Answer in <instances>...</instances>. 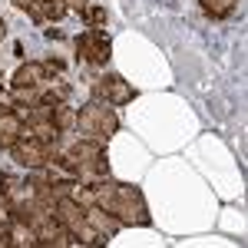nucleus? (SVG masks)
Returning a JSON list of instances; mask_svg holds the SVG:
<instances>
[{"mask_svg":"<svg viewBox=\"0 0 248 248\" xmlns=\"http://www.w3.org/2000/svg\"><path fill=\"white\" fill-rule=\"evenodd\" d=\"M96 90H99V96H103V103H109V106H126V103L136 96V90L119 77V73H106V77L99 79Z\"/></svg>","mask_w":248,"mask_h":248,"instance_id":"nucleus-7","label":"nucleus"},{"mask_svg":"<svg viewBox=\"0 0 248 248\" xmlns=\"http://www.w3.org/2000/svg\"><path fill=\"white\" fill-rule=\"evenodd\" d=\"M10 153L20 166L27 169H43V166H53L60 155V139L57 142H43V139H30V136H20L17 142L10 146Z\"/></svg>","mask_w":248,"mask_h":248,"instance_id":"nucleus-5","label":"nucleus"},{"mask_svg":"<svg viewBox=\"0 0 248 248\" xmlns=\"http://www.w3.org/2000/svg\"><path fill=\"white\" fill-rule=\"evenodd\" d=\"M17 189H20L17 179H14L10 172H0V202H7V199H10V195H14Z\"/></svg>","mask_w":248,"mask_h":248,"instance_id":"nucleus-14","label":"nucleus"},{"mask_svg":"<svg viewBox=\"0 0 248 248\" xmlns=\"http://www.w3.org/2000/svg\"><path fill=\"white\" fill-rule=\"evenodd\" d=\"M53 169L63 175H73L77 182H93V179H106L109 175V159H106V142L99 139H73L66 149H60Z\"/></svg>","mask_w":248,"mask_h":248,"instance_id":"nucleus-1","label":"nucleus"},{"mask_svg":"<svg viewBox=\"0 0 248 248\" xmlns=\"http://www.w3.org/2000/svg\"><path fill=\"white\" fill-rule=\"evenodd\" d=\"M83 17H86V23H90V27H103V23H106V7L90 3V7L83 10Z\"/></svg>","mask_w":248,"mask_h":248,"instance_id":"nucleus-13","label":"nucleus"},{"mask_svg":"<svg viewBox=\"0 0 248 248\" xmlns=\"http://www.w3.org/2000/svg\"><path fill=\"white\" fill-rule=\"evenodd\" d=\"M23 136V119L20 113L10 106V109H0V149H10Z\"/></svg>","mask_w":248,"mask_h":248,"instance_id":"nucleus-9","label":"nucleus"},{"mask_svg":"<svg viewBox=\"0 0 248 248\" xmlns=\"http://www.w3.org/2000/svg\"><path fill=\"white\" fill-rule=\"evenodd\" d=\"M53 215L60 218V225L73 235V245H103V238L93 232L90 218H86V205H79L73 195H63V199H57Z\"/></svg>","mask_w":248,"mask_h":248,"instance_id":"nucleus-3","label":"nucleus"},{"mask_svg":"<svg viewBox=\"0 0 248 248\" xmlns=\"http://www.w3.org/2000/svg\"><path fill=\"white\" fill-rule=\"evenodd\" d=\"M86 218H90L93 232L103 238V242H109L116 232H119V222H116V218H113L106 209H99V205H86Z\"/></svg>","mask_w":248,"mask_h":248,"instance_id":"nucleus-10","label":"nucleus"},{"mask_svg":"<svg viewBox=\"0 0 248 248\" xmlns=\"http://www.w3.org/2000/svg\"><path fill=\"white\" fill-rule=\"evenodd\" d=\"M77 53L86 60L90 66H106L109 57H113V43H109V37H106L103 27H86L77 37Z\"/></svg>","mask_w":248,"mask_h":248,"instance_id":"nucleus-6","label":"nucleus"},{"mask_svg":"<svg viewBox=\"0 0 248 248\" xmlns=\"http://www.w3.org/2000/svg\"><path fill=\"white\" fill-rule=\"evenodd\" d=\"M14 245V225H10V218H3L0 222V248H10Z\"/></svg>","mask_w":248,"mask_h":248,"instance_id":"nucleus-15","label":"nucleus"},{"mask_svg":"<svg viewBox=\"0 0 248 248\" xmlns=\"http://www.w3.org/2000/svg\"><path fill=\"white\" fill-rule=\"evenodd\" d=\"M77 129L86 136V139H99V142H106V139L119 129V119H116V113H113L109 103H103V99H90L86 106H79Z\"/></svg>","mask_w":248,"mask_h":248,"instance_id":"nucleus-4","label":"nucleus"},{"mask_svg":"<svg viewBox=\"0 0 248 248\" xmlns=\"http://www.w3.org/2000/svg\"><path fill=\"white\" fill-rule=\"evenodd\" d=\"M106 212L119 222V229H123V225H129V229H146V225H153V215L146 209L142 192L136 189V186H126V182H116L113 199H109Z\"/></svg>","mask_w":248,"mask_h":248,"instance_id":"nucleus-2","label":"nucleus"},{"mask_svg":"<svg viewBox=\"0 0 248 248\" xmlns=\"http://www.w3.org/2000/svg\"><path fill=\"white\" fill-rule=\"evenodd\" d=\"M53 126H57L60 133H70V129H77V113H73V106H66V103H57V106H53Z\"/></svg>","mask_w":248,"mask_h":248,"instance_id":"nucleus-12","label":"nucleus"},{"mask_svg":"<svg viewBox=\"0 0 248 248\" xmlns=\"http://www.w3.org/2000/svg\"><path fill=\"white\" fill-rule=\"evenodd\" d=\"M3 33H7V27H3V20H0V40H3Z\"/></svg>","mask_w":248,"mask_h":248,"instance_id":"nucleus-17","label":"nucleus"},{"mask_svg":"<svg viewBox=\"0 0 248 248\" xmlns=\"http://www.w3.org/2000/svg\"><path fill=\"white\" fill-rule=\"evenodd\" d=\"M63 7H66V10H77V14H83V10L90 7V0H63Z\"/></svg>","mask_w":248,"mask_h":248,"instance_id":"nucleus-16","label":"nucleus"},{"mask_svg":"<svg viewBox=\"0 0 248 248\" xmlns=\"http://www.w3.org/2000/svg\"><path fill=\"white\" fill-rule=\"evenodd\" d=\"M238 3H242V0H199V7H202L205 17H212V20L232 17V14L238 10Z\"/></svg>","mask_w":248,"mask_h":248,"instance_id":"nucleus-11","label":"nucleus"},{"mask_svg":"<svg viewBox=\"0 0 248 248\" xmlns=\"http://www.w3.org/2000/svg\"><path fill=\"white\" fill-rule=\"evenodd\" d=\"M50 77H53V70H50L46 63L30 60V63H23L17 73H14V90H37V86H43Z\"/></svg>","mask_w":248,"mask_h":248,"instance_id":"nucleus-8","label":"nucleus"}]
</instances>
